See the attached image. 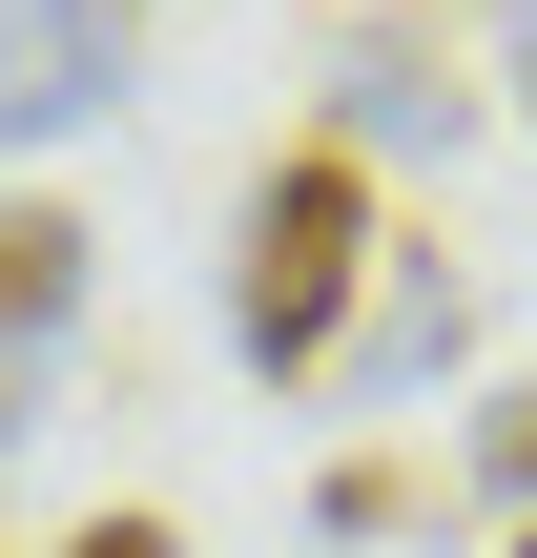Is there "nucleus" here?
<instances>
[{"label": "nucleus", "instance_id": "nucleus-6", "mask_svg": "<svg viewBox=\"0 0 537 558\" xmlns=\"http://www.w3.org/2000/svg\"><path fill=\"white\" fill-rule=\"evenodd\" d=\"M414 497H435L414 456H331V538H414Z\"/></svg>", "mask_w": 537, "mask_h": 558}, {"label": "nucleus", "instance_id": "nucleus-1", "mask_svg": "<svg viewBox=\"0 0 537 558\" xmlns=\"http://www.w3.org/2000/svg\"><path fill=\"white\" fill-rule=\"evenodd\" d=\"M373 269H393L373 166H352V145H290V166L248 186V248H228V331H248V373H331L352 311H373Z\"/></svg>", "mask_w": 537, "mask_h": 558}, {"label": "nucleus", "instance_id": "nucleus-7", "mask_svg": "<svg viewBox=\"0 0 537 558\" xmlns=\"http://www.w3.org/2000/svg\"><path fill=\"white\" fill-rule=\"evenodd\" d=\"M476 476H497V497H517V518H537V373H517V393H497V414H476Z\"/></svg>", "mask_w": 537, "mask_h": 558}, {"label": "nucleus", "instance_id": "nucleus-5", "mask_svg": "<svg viewBox=\"0 0 537 558\" xmlns=\"http://www.w3.org/2000/svg\"><path fill=\"white\" fill-rule=\"evenodd\" d=\"M455 331H476V311H455V269H414V248H393V269H373V373H435Z\"/></svg>", "mask_w": 537, "mask_h": 558}, {"label": "nucleus", "instance_id": "nucleus-8", "mask_svg": "<svg viewBox=\"0 0 537 558\" xmlns=\"http://www.w3.org/2000/svg\"><path fill=\"white\" fill-rule=\"evenodd\" d=\"M62 558H186V538H166V518H83Z\"/></svg>", "mask_w": 537, "mask_h": 558}, {"label": "nucleus", "instance_id": "nucleus-3", "mask_svg": "<svg viewBox=\"0 0 537 558\" xmlns=\"http://www.w3.org/2000/svg\"><path fill=\"white\" fill-rule=\"evenodd\" d=\"M331 104H352V124H331L352 166H373V145H455V83H435V41H352V83H331Z\"/></svg>", "mask_w": 537, "mask_h": 558}, {"label": "nucleus", "instance_id": "nucleus-4", "mask_svg": "<svg viewBox=\"0 0 537 558\" xmlns=\"http://www.w3.org/2000/svg\"><path fill=\"white\" fill-rule=\"evenodd\" d=\"M62 311H83V207H0V352L41 373Z\"/></svg>", "mask_w": 537, "mask_h": 558}, {"label": "nucleus", "instance_id": "nucleus-9", "mask_svg": "<svg viewBox=\"0 0 537 558\" xmlns=\"http://www.w3.org/2000/svg\"><path fill=\"white\" fill-rule=\"evenodd\" d=\"M517 124H537V62H517Z\"/></svg>", "mask_w": 537, "mask_h": 558}, {"label": "nucleus", "instance_id": "nucleus-2", "mask_svg": "<svg viewBox=\"0 0 537 558\" xmlns=\"http://www.w3.org/2000/svg\"><path fill=\"white\" fill-rule=\"evenodd\" d=\"M83 104H124V0H0V145H62Z\"/></svg>", "mask_w": 537, "mask_h": 558}]
</instances>
